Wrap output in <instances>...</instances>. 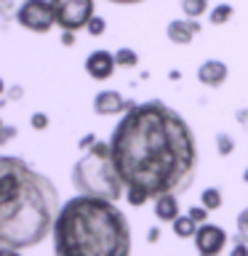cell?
Listing matches in <instances>:
<instances>
[{
	"instance_id": "cell-27",
	"label": "cell",
	"mask_w": 248,
	"mask_h": 256,
	"mask_svg": "<svg viewBox=\"0 0 248 256\" xmlns=\"http://www.w3.org/2000/svg\"><path fill=\"white\" fill-rule=\"evenodd\" d=\"M96 142H99V139H96V136H94V134H86V136H83V139H80V142H78V150H83V152H86V150H91V147H94V144H96Z\"/></svg>"
},
{
	"instance_id": "cell-8",
	"label": "cell",
	"mask_w": 248,
	"mask_h": 256,
	"mask_svg": "<svg viewBox=\"0 0 248 256\" xmlns=\"http://www.w3.org/2000/svg\"><path fill=\"white\" fill-rule=\"evenodd\" d=\"M136 102H128L120 91L115 88H104L94 96V112L99 118H112V115H126Z\"/></svg>"
},
{
	"instance_id": "cell-9",
	"label": "cell",
	"mask_w": 248,
	"mask_h": 256,
	"mask_svg": "<svg viewBox=\"0 0 248 256\" xmlns=\"http://www.w3.org/2000/svg\"><path fill=\"white\" fill-rule=\"evenodd\" d=\"M86 75L91 80H99V83H104V80H110L112 75H115L118 70V62H115V54L112 51H104V48H96V51H91L86 56Z\"/></svg>"
},
{
	"instance_id": "cell-34",
	"label": "cell",
	"mask_w": 248,
	"mask_h": 256,
	"mask_svg": "<svg viewBox=\"0 0 248 256\" xmlns=\"http://www.w3.org/2000/svg\"><path fill=\"white\" fill-rule=\"evenodd\" d=\"M3 126H6V123H3V118H0V128H3Z\"/></svg>"
},
{
	"instance_id": "cell-5",
	"label": "cell",
	"mask_w": 248,
	"mask_h": 256,
	"mask_svg": "<svg viewBox=\"0 0 248 256\" xmlns=\"http://www.w3.org/2000/svg\"><path fill=\"white\" fill-rule=\"evenodd\" d=\"M56 27L62 32H80L96 16V0H51Z\"/></svg>"
},
{
	"instance_id": "cell-12",
	"label": "cell",
	"mask_w": 248,
	"mask_h": 256,
	"mask_svg": "<svg viewBox=\"0 0 248 256\" xmlns=\"http://www.w3.org/2000/svg\"><path fill=\"white\" fill-rule=\"evenodd\" d=\"M152 214H155V219L160 224H174L176 219L182 216V200L179 195H160L152 200Z\"/></svg>"
},
{
	"instance_id": "cell-7",
	"label": "cell",
	"mask_w": 248,
	"mask_h": 256,
	"mask_svg": "<svg viewBox=\"0 0 248 256\" xmlns=\"http://www.w3.org/2000/svg\"><path fill=\"white\" fill-rule=\"evenodd\" d=\"M192 243H195V251L198 256H222L227 251V243H230V235L227 230L219 227V224H200L195 238H192Z\"/></svg>"
},
{
	"instance_id": "cell-16",
	"label": "cell",
	"mask_w": 248,
	"mask_h": 256,
	"mask_svg": "<svg viewBox=\"0 0 248 256\" xmlns=\"http://www.w3.org/2000/svg\"><path fill=\"white\" fill-rule=\"evenodd\" d=\"M115 62H118V67H123V70H134L136 64H139V54H136L134 48L123 46L115 51Z\"/></svg>"
},
{
	"instance_id": "cell-24",
	"label": "cell",
	"mask_w": 248,
	"mask_h": 256,
	"mask_svg": "<svg viewBox=\"0 0 248 256\" xmlns=\"http://www.w3.org/2000/svg\"><path fill=\"white\" fill-rule=\"evenodd\" d=\"M19 99H24V88H22V86H8V91H6L3 99H0V104H6V102H19Z\"/></svg>"
},
{
	"instance_id": "cell-30",
	"label": "cell",
	"mask_w": 248,
	"mask_h": 256,
	"mask_svg": "<svg viewBox=\"0 0 248 256\" xmlns=\"http://www.w3.org/2000/svg\"><path fill=\"white\" fill-rule=\"evenodd\" d=\"M107 3H115V6H136V3H144V0H107Z\"/></svg>"
},
{
	"instance_id": "cell-29",
	"label": "cell",
	"mask_w": 248,
	"mask_h": 256,
	"mask_svg": "<svg viewBox=\"0 0 248 256\" xmlns=\"http://www.w3.org/2000/svg\"><path fill=\"white\" fill-rule=\"evenodd\" d=\"M160 240V227H150V232H147V243H158Z\"/></svg>"
},
{
	"instance_id": "cell-21",
	"label": "cell",
	"mask_w": 248,
	"mask_h": 256,
	"mask_svg": "<svg viewBox=\"0 0 248 256\" xmlns=\"http://www.w3.org/2000/svg\"><path fill=\"white\" fill-rule=\"evenodd\" d=\"M230 256H248V235L238 232V235H235V243H232Z\"/></svg>"
},
{
	"instance_id": "cell-6",
	"label": "cell",
	"mask_w": 248,
	"mask_h": 256,
	"mask_svg": "<svg viewBox=\"0 0 248 256\" xmlns=\"http://www.w3.org/2000/svg\"><path fill=\"white\" fill-rule=\"evenodd\" d=\"M16 24L35 35H46L56 27V16L51 8V0H22V6L14 14Z\"/></svg>"
},
{
	"instance_id": "cell-32",
	"label": "cell",
	"mask_w": 248,
	"mask_h": 256,
	"mask_svg": "<svg viewBox=\"0 0 248 256\" xmlns=\"http://www.w3.org/2000/svg\"><path fill=\"white\" fill-rule=\"evenodd\" d=\"M6 91H8V86H6V80L0 78V99H3V96H6Z\"/></svg>"
},
{
	"instance_id": "cell-14",
	"label": "cell",
	"mask_w": 248,
	"mask_h": 256,
	"mask_svg": "<svg viewBox=\"0 0 248 256\" xmlns=\"http://www.w3.org/2000/svg\"><path fill=\"white\" fill-rule=\"evenodd\" d=\"M200 206L208 208V211H219L224 206V198H222V190L219 187H206L200 192Z\"/></svg>"
},
{
	"instance_id": "cell-20",
	"label": "cell",
	"mask_w": 248,
	"mask_h": 256,
	"mask_svg": "<svg viewBox=\"0 0 248 256\" xmlns=\"http://www.w3.org/2000/svg\"><path fill=\"white\" fill-rule=\"evenodd\" d=\"M86 32H88L91 38H102L104 32H107V19H104V16H94V19L88 22Z\"/></svg>"
},
{
	"instance_id": "cell-15",
	"label": "cell",
	"mask_w": 248,
	"mask_h": 256,
	"mask_svg": "<svg viewBox=\"0 0 248 256\" xmlns=\"http://www.w3.org/2000/svg\"><path fill=\"white\" fill-rule=\"evenodd\" d=\"M232 16H235V8H232L230 3H219L216 8L208 11V19H211V24H216V27H219V24H227Z\"/></svg>"
},
{
	"instance_id": "cell-23",
	"label": "cell",
	"mask_w": 248,
	"mask_h": 256,
	"mask_svg": "<svg viewBox=\"0 0 248 256\" xmlns=\"http://www.w3.org/2000/svg\"><path fill=\"white\" fill-rule=\"evenodd\" d=\"M48 123H51V120H48L46 112H32V115H30V126L35 128V131H46Z\"/></svg>"
},
{
	"instance_id": "cell-26",
	"label": "cell",
	"mask_w": 248,
	"mask_h": 256,
	"mask_svg": "<svg viewBox=\"0 0 248 256\" xmlns=\"http://www.w3.org/2000/svg\"><path fill=\"white\" fill-rule=\"evenodd\" d=\"M235 224H238V232H243V235H248V208H243V211L238 214Z\"/></svg>"
},
{
	"instance_id": "cell-13",
	"label": "cell",
	"mask_w": 248,
	"mask_h": 256,
	"mask_svg": "<svg viewBox=\"0 0 248 256\" xmlns=\"http://www.w3.org/2000/svg\"><path fill=\"white\" fill-rule=\"evenodd\" d=\"M171 227H174V235H176V238H182V240H190V238H195V232H198V227H200V224H195V222H192L187 214H182L179 219H176V222L171 224Z\"/></svg>"
},
{
	"instance_id": "cell-3",
	"label": "cell",
	"mask_w": 248,
	"mask_h": 256,
	"mask_svg": "<svg viewBox=\"0 0 248 256\" xmlns=\"http://www.w3.org/2000/svg\"><path fill=\"white\" fill-rule=\"evenodd\" d=\"M54 256H131L134 235L128 216L118 203L75 195L56 214Z\"/></svg>"
},
{
	"instance_id": "cell-33",
	"label": "cell",
	"mask_w": 248,
	"mask_h": 256,
	"mask_svg": "<svg viewBox=\"0 0 248 256\" xmlns=\"http://www.w3.org/2000/svg\"><path fill=\"white\" fill-rule=\"evenodd\" d=\"M243 182L248 184V168H246V171H243Z\"/></svg>"
},
{
	"instance_id": "cell-35",
	"label": "cell",
	"mask_w": 248,
	"mask_h": 256,
	"mask_svg": "<svg viewBox=\"0 0 248 256\" xmlns=\"http://www.w3.org/2000/svg\"><path fill=\"white\" fill-rule=\"evenodd\" d=\"M0 3H6V0H0Z\"/></svg>"
},
{
	"instance_id": "cell-17",
	"label": "cell",
	"mask_w": 248,
	"mask_h": 256,
	"mask_svg": "<svg viewBox=\"0 0 248 256\" xmlns=\"http://www.w3.org/2000/svg\"><path fill=\"white\" fill-rule=\"evenodd\" d=\"M182 11L187 19H200L208 11V0H182Z\"/></svg>"
},
{
	"instance_id": "cell-4",
	"label": "cell",
	"mask_w": 248,
	"mask_h": 256,
	"mask_svg": "<svg viewBox=\"0 0 248 256\" xmlns=\"http://www.w3.org/2000/svg\"><path fill=\"white\" fill-rule=\"evenodd\" d=\"M72 187L78 195L88 198H102L118 203L126 198V184L120 179L115 163L110 155V142H96L91 150H86L72 166Z\"/></svg>"
},
{
	"instance_id": "cell-2",
	"label": "cell",
	"mask_w": 248,
	"mask_h": 256,
	"mask_svg": "<svg viewBox=\"0 0 248 256\" xmlns=\"http://www.w3.org/2000/svg\"><path fill=\"white\" fill-rule=\"evenodd\" d=\"M59 208L56 184L46 174L24 158L0 155V246L24 251L43 243Z\"/></svg>"
},
{
	"instance_id": "cell-1",
	"label": "cell",
	"mask_w": 248,
	"mask_h": 256,
	"mask_svg": "<svg viewBox=\"0 0 248 256\" xmlns=\"http://www.w3.org/2000/svg\"><path fill=\"white\" fill-rule=\"evenodd\" d=\"M110 155L126 190L139 187L155 200L184 195L198 174L200 152L190 123L166 102L134 104L110 136Z\"/></svg>"
},
{
	"instance_id": "cell-31",
	"label": "cell",
	"mask_w": 248,
	"mask_h": 256,
	"mask_svg": "<svg viewBox=\"0 0 248 256\" xmlns=\"http://www.w3.org/2000/svg\"><path fill=\"white\" fill-rule=\"evenodd\" d=\"M0 256H22V251H16V248H3V246H0Z\"/></svg>"
},
{
	"instance_id": "cell-11",
	"label": "cell",
	"mask_w": 248,
	"mask_h": 256,
	"mask_svg": "<svg viewBox=\"0 0 248 256\" xmlns=\"http://www.w3.org/2000/svg\"><path fill=\"white\" fill-rule=\"evenodd\" d=\"M166 35L174 46H190L195 40V35H200V24L195 19H174L168 22Z\"/></svg>"
},
{
	"instance_id": "cell-22",
	"label": "cell",
	"mask_w": 248,
	"mask_h": 256,
	"mask_svg": "<svg viewBox=\"0 0 248 256\" xmlns=\"http://www.w3.org/2000/svg\"><path fill=\"white\" fill-rule=\"evenodd\" d=\"M208 214H211V211H208V208H203V206H192L190 211H187V216H190L195 224H206V222H208Z\"/></svg>"
},
{
	"instance_id": "cell-25",
	"label": "cell",
	"mask_w": 248,
	"mask_h": 256,
	"mask_svg": "<svg viewBox=\"0 0 248 256\" xmlns=\"http://www.w3.org/2000/svg\"><path fill=\"white\" fill-rule=\"evenodd\" d=\"M16 134H19V131H16V126H3V128H0V147H6L11 139H16Z\"/></svg>"
},
{
	"instance_id": "cell-18",
	"label": "cell",
	"mask_w": 248,
	"mask_h": 256,
	"mask_svg": "<svg viewBox=\"0 0 248 256\" xmlns=\"http://www.w3.org/2000/svg\"><path fill=\"white\" fill-rule=\"evenodd\" d=\"M126 203L134 206V208H142V206L152 203V198H150L144 190H139V187H128V190H126Z\"/></svg>"
},
{
	"instance_id": "cell-28",
	"label": "cell",
	"mask_w": 248,
	"mask_h": 256,
	"mask_svg": "<svg viewBox=\"0 0 248 256\" xmlns=\"http://www.w3.org/2000/svg\"><path fill=\"white\" fill-rule=\"evenodd\" d=\"M75 35H78V32H62V46L72 48V46H75Z\"/></svg>"
},
{
	"instance_id": "cell-19",
	"label": "cell",
	"mask_w": 248,
	"mask_h": 256,
	"mask_svg": "<svg viewBox=\"0 0 248 256\" xmlns=\"http://www.w3.org/2000/svg\"><path fill=\"white\" fill-rule=\"evenodd\" d=\"M216 152H219L222 158H230L232 152H235V136H230L224 131L216 134Z\"/></svg>"
},
{
	"instance_id": "cell-10",
	"label": "cell",
	"mask_w": 248,
	"mask_h": 256,
	"mask_svg": "<svg viewBox=\"0 0 248 256\" xmlns=\"http://www.w3.org/2000/svg\"><path fill=\"white\" fill-rule=\"evenodd\" d=\"M227 78H230V67L222 59H206L198 67V80L206 88H219L227 83Z\"/></svg>"
}]
</instances>
